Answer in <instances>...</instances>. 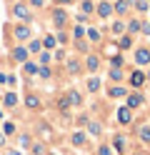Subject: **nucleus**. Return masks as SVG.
<instances>
[{"label":"nucleus","mask_w":150,"mask_h":155,"mask_svg":"<svg viewBox=\"0 0 150 155\" xmlns=\"http://www.w3.org/2000/svg\"><path fill=\"white\" fill-rule=\"evenodd\" d=\"M10 15H13V20H18V23H33V18H35V13H33V8H30L28 3H15L13 8H10Z\"/></svg>","instance_id":"nucleus-1"},{"label":"nucleus","mask_w":150,"mask_h":155,"mask_svg":"<svg viewBox=\"0 0 150 155\" xmlns=\"http://www.w3.org/2000/svg\"><path fill=\"white\" fill-rule=\"evenodd\" d=\"M50 20H53L55 30H63V28L70 23V15H68L65 8H53V10H50Z\"/></svg>","instance_id":"nucleus-2"},{"label":"nucleus","mask_w":150,"mask_h":155,"mask_svg":"<svg viewBox=\"0 0 150 155\" xmlns=\"http://www.w3.org/2000/svg\"><path fill=\"white\" fill-rule=\"evenodd\" d=\"M95 15L100 20H110L115 15V8H113V0H98L95 3Z\"/></svg>","instance_id":"nucleus-3"},{"label":"nucleus","mask_w":150,"mask_h":155,"mask_svg":"<svg viewBox=\"0 0 150 155\" xmlns=\"http://www.w3.org/2000/svg\"><path fill=\"white\" fill-rule=\"evenodd\" d=\"M10 30H13V38H15L18 43H28L30 38H33V30H30L28 23H15Z\"/></svg>","instance_id":"nucleus-4"},{"label":"nucleus","mask_w":150,"mask_h":155,"mask_svg":"<svg viewBox=\"0 0 150 155\" xmlns=\"http://www.w3.org/2000/svg\"><path fill=\"white\" fill-rule=\"evenodd\" d=\"M133 60H135L138 68H148L150 65V48L148 45H138L133 50Z\"/></svg>","instance_id":"nucleus-5"},{"label":"nucleus","mask_w":150,"mask_h":155,"mask_svg":"<svg viewBox=\"0 0 150 155\" xmlns=\"http://www.w3.org/2000/svg\"><path fill=\"white\" fill-rule=\"evenodd\" d=\"M125 80H128V85L133 90H143V85L148 83V78H145V70H130Z\"/></svg>","instance_id":"nucleus-6"},{"label":"nucleus","mask_w":150,"mask_h":155,"mask_svg":"<svg viewBox=\"0 0 150 155\" xmlns=\"http://www.w3.org/2000/svg\"><path fill=\"white\" fill-rule=\"evenodd\" d=\"M125 105L130 110H138V108H143L145 105V95L140 93V90H130L128 95H125Z\"/></svg>","instance_id":"nucleus-7"},{"label":"nucleus","mask_w":150,"mask_h":155,"mask_svg":"<svg viewBox=\"0 0 150 155\" xmlns=\"http://www.w3.org/2000/svg\"><path fill=\"white\" fill-rule=\"evenodd\" d=\"M100 65H103V58H100L98 53H88L85 55V63H83V68L90 73V75H95L98 70H100Z\"/></svg>","instance_id":"nucleus-8"},{"label":"nucleus","mask_w":150,"mask_h":155,"mask_svg":"<svg viewBox=\"0 0 150 155\" xmlns=\"http://www.w3.org/2000/svg\"><path fill=\"white\" fill-rule=\"evenodd\" d=\"M10 60H13V63H18V65H23L25 60H30L28 48H25V45H15L13 50H10Z\"/></svg>","instance_id":"nucleus-9"},{"label":"nucleus","mask_w":150,"mask_h":155,"mask_svg":"<svg viewBox=\"0 0 150 155\" xmlns=\"http://www.w3.org/2000/svg\"><path fill=\"white\" fill-rule=\"evenodd\" d=\"M133 118H135V115H133V110H130L128 105H120V108L115 110V120H118L120 125H130Z\"/></svg>","instance_id":"nucleus-10"},{"label":"nucleus","mask_w":150,"mask_h":155,"mask_svg":"<svg viewBox=\"0 0 150 155\" xmlns=\"http://www.w3.org/2000/svg\"><path fill=\"white\" fill-rule=\"evenodd\" d=\"M128 93H130V90L125 88V85H120V83H113V85L108 88V98H110V100H118V98H125Z\"/></svg>","instance_id":"nucleus-11"},{"label":"nucleus","mask_w":150,"mask_h":155,"mask_svg":"<svg viewBox=\"0 0 150 155\" xmlns=\"http://www.w3.org/2000/svg\"><path fill=\"white\" fill-rule=\"evenodd\" d=\"M115 45H118V50L123 53V50H133L135 48V40H133V35H120V38H115Z\"/></svg>","instance_id":"nucleus-12"},{"label":"nucleus","mask_w":150,"mask_h":155,"mask_svg":"<svg viewBox=\"0 0 150 155\" xmlns=\"http://www.w3.org/2000/svg\"><path fill=\"white\" fill-rule=\"evenodd\" d=\"M110 145H113V150L115 153H120V155H125L128 153V140H125V135H113V143H110Z\"/></svg>","instance_id":"nucleus-13"},{"label":"nucleus","mask_w":150,"mask_h":155,"mask_svg":"<svg viewBox=\"0 0 150 155\" xmlns=\"http://www.w3.org/2000/svg\"><path fill=\"white\" fill-rule=\"evenodd\" d=\"M85 40L90 43V45H100L103 43V33H100V28H85Z\"/></svg>","instance_id":"nucleus-14"},{"label":"nucleus","mask_w":150,"mask_h":155,"mask_svg":"<svg viewBox=\"0 0 150 155\" xmlns=\"http://www.w3.org/2000/svg\"><path fill=\"white\" fill-rule=\"evenodd\" d=\"M140 30H143V20H140V18H130L125 23V33L128 35H140Z\"/></svg>","instance_id":"nucleus-15"},{"label":"nucleus","mask_w":150,"mask_h":155,"mask_svg":"<svg viewBox=\"0 0 150 155\" xmlns=\"http://www.w3.org/2000/svg\"><path fill=\"white\" fill-rule=\"evenodd\" d=\"M65 70H68V75H80L85 68H83V63H80V60H75V58H68V60H65Z\"/></svg>","instance_id":"nucleus-16"},{"label":"nucleus","mask_w":150,"mask_h":155,"mask_svg":"<svg viewBox=\"0 0 150 155\" xmlns=\"http://www.w3.org/2000/svg\"><path fill=\"white\" fill-rule=\"evenodd\" d=\"M85 90H88V93H93V95L103 90V83H100V78H98V75H90L88 80H85Z\"/></svg>","instance_id":"nucleus-17"},{"label":"nucleus","mask_w":150,"mask_h":155,"mask_svg":"<svg viewBox=\"0 0 150 155\" xmlns=\"http://www.w3.org/2000/svg\"><path fill=\"white\" fill-rule=\"evenodd\" d=\"M25 108H28V110H40V108H43V103H40V95L28 93V95H25Z\"/></svg>","instance_id":"nucleus-18"},{"label":"nucleus","mask_w":150,"mask_h":155,"mask_svg":"<svg viewBox=\"0 0 150 155\" xmlns=\"http://www.w3.org/2000/svg\"><path fill=\"white\" fill-rule=\"evenodd\" d=\"M70 143L75 145V148H85L88 145V135L83 130H73V135H70Z\"/></svg>","instance_id":"nucleus-19"},{"label":"nucleus","mask_w":150,"mask_h":155,"mask_svg":"<svg viewBox=\"0 0 150 155\" xmlns=\"http://www.w3.org/2000/svg\"><path fill=\"white\" fill-rule=\"evenodd\" d=\"M25 48H28V53H30V55H35V58H38L40 53H43V40H38V38H30Z\"/></svg>","instance_id":"nucleus-20"},{"label":"nucleus","mask_w":150,"mask_h":155,"mask_svg":"<svg viewBox=\"0 0 150 155\" xmlns=\"http://www.w3.org/2000/svg\"><path fill=\"white\" fill-rule=\"evenodd\" d=\"M113 8H115V15H120V18H123V15H128L130 10H133L128 0H113Z\"/></svg>","instance_id":"nucleus-21"},{"label":"nucleus","mask_w":150,"mask_h":155,"mask_svg":"<svg viewBox=\"0 0 150 155\" xmlns=\"http://www.w3.org/2000/svg\"><path fill=\"white\" fill-rule=\"evenodd\" d=\"M65 95H68V100H70V105H73V108H80V105H83V93H80V90L70 88Z\"/></svg>","instance_id":"nucleus-22"},{"label":"nucleus","mask_w":150,"mask_h":155,"mask_svg":"<svg viewBox=\"0 0 150 155\" xmlns=\"http://www.w3.org/2000/svg\"><path fill=\"white\" fill-rule=\"evenodd\" d=\"M18 103H20V98H18L15 90H8V93L3 95V108H15Z\"/></svg>","instance_id":"nucleus-23"},{"label":"nucleus","mask_w":150,"mask_h":155,"mask_svg":"<svg viewBox=\"0 0 150 155\" xmlns=\"http://www.w3.org/2000/svg\"><path fill=\"white\" fill-rule=\"evenodd\" d=\"M138 138H140V143H145V145H150V123H145V125H138Z\"/></svg>","instance_id":"nucleus-24"},{"label":"nucleus","mask_w":150,"mask_h":155,"mask_svg":"<svg viewBox=\"0 0 150 155\" xmlns=\"http://www.w3.org/2000/svg\"><path fill=\"white\" fill-rule=\"evenodd\" d=\"M38 70H40V65H38V60H25V63H23V73H25L28 78H33V75H38Z\"/></svg>","instance_id":"nucleus-25"},{"label":"nucleus","mask_w":150,"mask_h":155,"mask_svg":"<svg viewBox=\"0 0 150 155\" xmlns=\"http://www.w3.org/2000/svg\"><path fill=\"white\" fill-rule=\"evenodd\" d=\"M110 35H113V38L125 35V23L123 20H113V23H110Z\"/></svg>","instance_id":"nucleus-26"},{"label":"nucleus","mask_w":150,"mask_h":155,"mask_svg":"<svg viewBox=\"0 0 150 155\" xmlns=\"http://www.w3.org/2000/svg\"><path fill=\"white\" fill-rule=\"evenodd\" d=\"M108 78H110L113 83H123L128 75L123 73V68H110V70H108Z\"/></svg>","instance_id":"nucleus-27"},{"label":"nucleus","mask_w":150,"mask_h":155,"mask_svg":"<svg viewBox=\"0 0 150 155\" xmlns=\"http://www.w3.org/2000/svg\"><path fill=\"white\" fill-rule=\"evenodd\" d=\"M55 48H58L55 33H48V35H43V50H55Z\"/></svg>","instance_id":"nucleus-28"},{"label":"nucleus","mask_w":150,"mask_h":155,"mask_svg":"<svg viewBox=\"0 0 150 155\" xmlns=\"http://www.w3.org/2000/svg\"><path fill=\"white\" fill-rule=\"evenodd\" d=\"M85 128H88V135H95V138L103 133V125H100L98 120H88V123H85Z\"/></svg>","instance_id":"nucleus-29"},{"label":"nucleus","mask_w":150,"mask_h":155,"mask_svg":"<svg viewBox=\"0 0 150 155\" xmlns=\"http://www.w3.org/2000/svg\"><path fill=\"white\" fill-rule=\"evenodd\" d=\"M80 13L95 15V0H80Z\"/></svg>","instance_id":"nucleus-30"},{"label":"nucleus","mask_w":150,"mask_h":155,"mask_svg":"<svg viewBox=\"0 0 150 155\" xmlns=\"http://www.w3.org/2000/svg\"><path fill=\"white\" fill-rule=\"evenodd\" d=\"M38 78H40V80H53V68H50V65H40Z\"/></svg>","instance_id":"nucleus-31"},{"label":"nucleus","mask_w":150,"mask_h":155,"mask_svg":"<svg viewBox=\"0 0 150 155\" xmlns=\"http://www.w3.org/2000/svg\"><path fill=\"white\" fill-rule=\"evenodd\" d=\"M73 45H75V50H78V53H83V55L90 53V43L85 40V38H83V40H73Z\"/></svg>","instance_id":"nucleus-32"},{"label":"nucleus","mask_w":150,"mask_h":155,"mask_svg":"<svg viewBox=\"0 0 150 155\" xmlns=\"http://www.w3.org/2000/svg\"><path fill=\"white\" fill-rule=\"evenodd\" d=\"M70 38H73V40H83L85 38V25H73V33H70Z\"/></svg>","instance_id":"nucleus-33"},{"label":"nucleus","mask_w":150,"mask_h":155,"mask_svg":"<svg viewBox=\"0 0 150 155\" xmlns=\"http://www.w3.org/2000/svg\"><path fill=\"white\" fill-rule=\"evenodd\" d=\"M53 63V50H43L38 55V65H50Z\"/></svg>","instance_id":"nucleus-34"},{"label":"nucleus","mask_w":150,"mask_h":155,"mask_svg":"<svg viewBox=\"0 0 150 155\" xmlns=\"http://www.w3.org/2000/svg\"><path fill=\"white\" fill-rule=\"evenodd\" d=\"M0 128H3V133L8 135V138H10V135H15V133H18V125H15L13 120H5L3 125H0Z\"/></svg>","instance_id":"nucleus-35"},{"label":"nucleus","mask_w":150,"mask_h":155,"mask_svg":"<svg viewBox=\"0 0 150 155\" xmlns=\"http://www.w3.org/2000/svg\"><path fill=\"white\" fill-rule=\"evenodd\" d=\"M125 65V58H123V53H115L113 58H110V68H123Z\"/></svg>","instance_id":"nucleus-36"},{"label":"nucleus","mask_w":150,"mask_h":155,"mask_svg":"<svg viewBox=\"0 0 150 155\" xmlns=\"http://www.w3.org/2000/svg\"><path fill=\"white\" fill-rule=\"evenodd\" d=\"M48 150H45V145L43 143H33L30 145V155H45Z\"/></svg>","instance_id":"nucleus-37"},{"label":"nucleus","mask_w":150,"mask_h":155,"mask_svg":"<svg viewBox=\"0 0 150 155\" xmlns=\"http://www.w3.org/2000/svg\"><path fill=\"white\" fill-rule=\"evenodd\" d=\"M28 5L33 8V10H43V8L48 5V0H28Z\"/></svg>","instance_id":"nucleus-38"},{"label":"nucleus","mask_w":150,"mask_h":155,"mask_svg":"<svg viewBox=\"0 0 150 155\" xmlns=\"http://www.w3.org/2000/svg\"><path fill=\"white\" fill-rule=\"evenodd\" d=\"M55 40H58V45H68V33L65 30H55Z\"/></svg>","instance_id":"nucleus-39"},{"label":"nucleus","mask_w":150,"mask_h":155,"mask_svg":"<svg viewBox=\"0 0 150 155\" xmlns=\"http://www.w3.org/2000/svg\"><path fill=\"white\" fill-rule=\"evenodd\" d=\"M65 58H68V55H65V50H63V48H55V50H53V60H58V63H63Z\"/></svg>","instance_id":"nucleus-40"},{"label":"nucleus","mask_w":150,"mask_h":155,"mask_svg":"<svg viewBox=\"0 0 150 155\" xmlns=\"http://www.w3.org/2000/svg\"><path fill=\"white\" fill-rule=\"evenodd\" d=\"M30 145H33V138H30L28 133H23L20 135V148H30Z\"/></svg>","instance_id":"nucleus-41"},{"label":"nucleus","mask_w":150,"mask_h":155,"mask_svg":"<svg viewBox=\"0 0 150 155\" xmlns=\"http://www.w3.org/2000/svg\"><path fill=\"white\" fill-rule=\"evenodd\" d=\"M75 23H78V25H85V23H90V15H85V13H78V15H75Z\"/></svg>","instance_id":"nucleus-42"},{"label":"nucleus","mask_w":150,"mask_h":155,"mask_svg":"<svg viewBox=\"0 0 150 155\" xmlns=\"http://www.w3.org/2000/svg\"><path fill=\"white\" fill-rule=\"evenodd\" d=\"M98 155H113V145H100V148H98Z\"/></svg>","instance_id":"nucleus-43"},{"label":"nucleus","mask_w":150,"mask_h":155,"mask_svg":"<svg viewBox=\"0 0 150 155\" xmlns=\"http://www.w3.org/2000/svg\"><path fill=\"white\" fill-rule=\"evenodd\" d=\"M70 3H75V0H53L55 8H65V5H70Z\"/></svg>","instance_id":"nucleus-44"},{"label":"nucleus","mask_w":150,"mask_h":155,"mask_svg":"<svg viewBox=\"0 0 150 155\" xmlns=\"http://www.w3.org/2000/svg\"><path fill=\"white\" fill-rule=\"evenodd\" d=\"M140 35H150V20H143V30H140Z\"/></svg>","instance_id":"nucleus-45"},{"label":"nucleus","mask_w":150,"mask_h":155,"mask_svg":"<svg viewBox=\"0 0 150 155\" xmlns=\"http://www.w3.org/2000/svg\"><path fill=\"white\" fill-rule=\"evenodd\" d=\"M15 83H18V80H15V75H8V83H5V85H8V88H13V85H15Z\"/></svg>","instance_id":"nucleus-46"},{"label":"nucleus","mask_w":150,"mask_h":155,"mask_svg":"<svg viewBox=\"0 0 150 155\" xmlns=\"http://www.w3.org/2000/svg\"><path fill=\"white\" fill-rule=\"evenodd\" d=\"M5 143H8V135H5V133H0V148H5Z\"/></svg>","instance_id":"nucleus-47"},{"label":"nucleus","mask_w":150,"mask_h":155,"mask_svg":"<svg viewBox=\"0 0 150 155\" xmlns=\"http://www.w3.org/2000/svg\"><path fill=\"white\" fill-rule=\"evenodd\" d=\"M5 83H8V75H5L3 70H0V85H5Z\"/></svg>","instance_id":"nucleus-48"},{"label":"nucleus","mask_w":150,"mask_h":155,"mask_svg":"<svg viewBox=\"0 0 150 155\" xmlns=\"http://www.w3.org/2000/svg\"><path fill=\"white\" fill-rule=\"evenodd\" d=\"M5 155H23V153H20V150H8Z\"/></svg>","instance_id":"nucleus-49"},{"label":"nucleus","mask_w":150,"mask_h":155,"mask_svg":"<svg viewBox=\"0 0 150 155\" xmlns=\"http://www.w3.org/2000/svg\"><path fill=\"white\" fill-rule=\"evenodd\" d=\"M145 78H148V83H150V65H148V70H145Z\"/></svg>","instance_id":"nucleus-50"},{"label":"nucleus","mask_w":150,"mask_h":155,"mask_svg":"<svg viewBox=\"0 0 150 155\" xmlns=\"http://www.w3.org/2000/svg\"><path fill=\"white\" fill-rule=\"evenodd\" d=\"M0 120H3V108H0Z\"/></svg>","instance_id":"nucleus-51"},{"label":"nucleus","mask_w":150,"mask_h":155,"mask_svg":"<svg viewBox=\"0 0 150 155\" xmlns=\"http://www.w3.org/2000/svg\"><path fill=\"white\" fill-rule=\"evenodd\" d=\"M45 155H58V153H45Z\"/></svg>","instance_id":"nucleus-52"},{"label":"nucleus","mask_w":150,"mask_h":155,"mask_svg":"<svg viewBox=\"0 0 150 155\" xmlns=\"http://www.w3.org/2000/svg\"><path fill=\"white\" fill-rule=\"evenodd\" d=\"M148 3H150V0H148Z\"/></svg>","instance_id":"nucleus-53"}]
</instances>
